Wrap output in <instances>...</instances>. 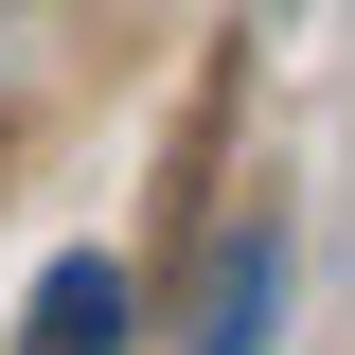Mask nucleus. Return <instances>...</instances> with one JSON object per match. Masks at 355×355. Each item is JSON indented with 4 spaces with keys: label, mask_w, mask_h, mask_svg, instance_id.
I'll use <instances>...</instances> for the list:
<instances>
[{
    "label": "nucleus",
    "mask_w": 355,
    "mask_h": 355,
    "mask_svg": "<svg viewBox=\"0 0 355 355\" xmlns=\"http://www.w3.org/2000/svg\"><path fill=\"white\" fill-rule=\"evenodd\" d=\"M266 320H284V231H231V266L196 284L178 355H266Z\"/></svg>",
    "instance_id": "1"
},
{
    "label": "nucleus",
    "mask_w": 355,
    "mask_h": 355,
    "mask_svg": "<svg viewBox=\"0 0 355 355\" xmlns=\"http://www.w3.org/2000/svg\"><path fill=\"white\" fill-rule=\"evenodd\" d=\"M36 355H125V266H107V249L36 266Z\"/></svg>",
    "instance_id": "2"
}]
</instances>
